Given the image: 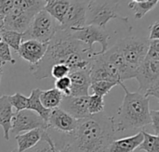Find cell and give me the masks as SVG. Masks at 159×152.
Masks as SVG:
<instances>
[{"instance_id":"6da1fadb","label":"cell","mask_w":159,"mask_h":152,"mask_svg":"<svg viewBox=\"0 0 159 152\" xmlns=\"http://www.w3.org/2000/svg\"><path fill=\"white\" fill-rule=\"evenodd\" d=\"M94 53L85 44L75 39L69 30L60 29L48 42L42 59L30 65L29 70L37 80H43L50 77V70L56 64H64L71 72L88 69Z\"/></svg>"},{"instance_id":"7a4b0ae2","label":"cell","mask_w":159,"mask_h":152,"mask_svg":"<svg viewBox=\"0 0 159 152\" xmlns=\"http://www.w3.org/2000/svg\"><path fill=\"white\" fill-rule=\"evenodd\" d=\"M114 117L104 112L78 120L75 132L67 136L69 152H106L115 140Z\"/></svg>"},{"instance_id":"3957f363","label":"cell","mask_w":159,"mask_h":152,"mask_svg":"<svg viewBox=\"0 0 159 152\" xmlns=\"http://www.w3.org/2000/svg\"><path fill=\"white\" fill-rule=\"evenodd\" d=\"M119 85L123 88L125 97L117 110L116 117H114L116 133L136 130L149 125L151 124L149 98H145L138 91L130 92L123 83Z\"/></svg>"},{"instance_id":"277c9868","label":"cell","mask_w":159,"mask_h":152,"mask_svg":"<svg viewBox=\"0 0 159 152\" xmlns=\"http://www.w3.org/2000/svg\"><path fill=\"white\" fill-rule=\"evenodd\" d=\"M138 92L159 99V40L150 41L146 57L136 71Z\"/></svg>"},{"instance_id":"5b68a950","label":"cell","mask_w":159,"mask_h":152,"mask_svg":"<svg viewBox=\"0 0 159 152\" xmlns=\"http://www.w3.org/2000/svg\"><path fill=\"white\" fill-rule=\"evenodd\" d=\"M118 0H89L88 1L86 25L106 28L108 22L119 19L129 25V19L118 15Z\"/></svg>"},{"instance_id":"8992f818","label":"cell","mask_w":159,"mask_h":152,"mask_svg":"<svg viewBox=\"0 0 159 152\" xmlns=\"http://www.w3.org/2000/svg\"><path fill=\"white\" fill-rule=\"evenodd\" d=\"M60 29V23L43 9L34 17L29 28L23 33L22 41L35 40L48 44Z\"/></svg>"},{"instance_id":"52a82bcc","label":"cell","mask_w":159,"mask_h":152,"mask_svg":"<svg viewBox=\"0 0 159 152\" xmlns=\"http://www.w3.org/2000/svg\"><path fill=\"white\" fill-rule=\"evenodd\" d=\"M72 36L85 44L94 56L104 53L109 48L110 33L106 28H101L94 25H86L79 29L69 30Z\"/></svg>"},{"instance_id":"ba28073f","label":"cell","mask_w":159,"mask_h":152,"mask_svg":"<svg viewBox=\"0 0 159 152\" xmlns=\"http://www.w3.org/2000/svg\"><path fill=\"white\" fill-rule=\"evenodd\" d=\"M116 45L126 63L132 70L137 71L146 57L150 40L144 37L129 36L119 40Z\"/></svg>"},{"instance_id":"9c48e42d","label":"cell","mask_w":159,"mask_h":152,"mask_svg":"<svg viewBox=\"0 0 159 152\" xmlns=\"http://www.w3.org/2000/svg\"><path fill=\"white\" fill-rule=\"evenodd\" d=\"M34 129H40L43 131L48 130V123L36 112L30 110H22L14 113L9 135L15 137L20 133H25Z\"/></svg>"},{"instance_id":"30bf717a","label":"cell","mask_w":159,"mask_h":152,"mask_svg":"<svg viewBox=\"0 0 159 152\" xmlns=\"http://www.w3.org/2000/svg\"><path fill=\"white\" fill-rule=\"evenodd\" d=\"M89 69L91 83L99 81L112 82L117 85L123 83L118 70L113 64L103 59L100 55H96L92 58Z\"/></svg>"},{"instance_id":"8fae6325","label":"cell","mask_w":159,"mask_h":152,"mask_svg":"<svg viewBox=\"0 0 159 152\" xmlns=\"http://www.w3.org/2000/svg\"><path fill=\"white\" fill-rule=\"evenodd\" d=\"M88 1L70 0L69 8L60 26L61 30H74L86 26Z\"/></svg>"},{"instance_id":"7c38bea8","label":"cell","mask_w":159,"mask_h":152,"mask_svg":"<svg viewBox=\"0 0 159 152\" xmlns=\"http://www.w3.org/2000/svg\"><path fill=\"white\" fill-rule=\"evenodd\" d=\"M77 123L78 120L75 119L59 107L51 110L48 119V129L64 136L73 134L77 126Z\"/></svg>"},{"instance_id":"4fadbf2b","label":"cell","mask_w":159,"mask_h":152,"mask_svg":"<svg viewBox=\"0 0 159 152\" xmlns=\"http://www.w3.org/2000/svg\"><path fill=\"white\" fill-rule=\"evenodd\" d=\"M89 97H73V96H63L62 100L59 106L60 109L70 114L76 120H82L90 116L88 104Z\"/></svg>"},{"instance_id":"5bb4252c","label":"cell","mask_w":159,"mask_h":152,"mask_svg":"<svg viewBox=\"0 0 159 152\" xmlns=\"http://www.w3.org/2000/svg\"><path fill=\"white\" fill-rule=\"evenodd\" d=\"M34 16L35 15L13 7V9L3 19L4 29L23 33L29 28Z\"/></svg>"},{"instance_id":"9a60e30c","label":"cell","mask_w":159,"mask_h":152,"mask_svg":"<svg viewBox=\"0 0 159 152\" xmlns=\"http://www.w3.org/2000/svg\"><path fill=\"white\" fill-rule=\"evenodd\" d=\"M47 48L48 44L35 40H26L21 42L17 53L21 59L29 62L30 65H34L42 59Z\"/></svg>"},{"instance_id":"2e32d148","label":"cell","mask_w":159,"mask_h":152,"mask_svg":"<svg viewBox=\"0 0 159 152\" xmlns=\"http://www.w3.org/2000/svg\"><path fill=\"white\" fill-rule=\"evenodd\" d=\"M71 82L70 96L73 97H87L91 85L89 69H83L71 72L69 73Z\"/></svg>"},{"instance_id":"e0dca14e","label":"cell","mask_w":159,"mask_h":152,"mask_svg":"<svg viewBox=\"0 0 159 152\" xmlns=\"http://www.w3.org/2000/svg\"><path fill=\"white\" fill-rule=\"evenodd\" d=\"M102 58L105 59L106 61L110 62L113 64L120 72L121 75V80L122 82L129 80V79H133L135 78L136 75V71L132 70L124 60L118 47L116 45L112 46L111 48H108L104 53L101 54Z\"/></svg>"},{"instance_id":"ac0fdd59","label":"cell","mask_w":159,"mask_h":152,"mask_svg":"<svg viewBox=\"0 0 159 152\" xmlns=\"http://www.w3.org/2000/svg\"><path fill=\"white\" fill-rule=\"evenodd\" d=\"M143 139V137L141 131L134 136L113 140L106 152H134L142 143Z\"/></svg>"},{"instance_id":"d6986e66","label":"cell","mask_w":159,"mask_h":152,"mask_svg":"<svg viewBox=\"0 0 159 152\" xmlns=\"http://www.w3.org/2000/svg\"><path fill=\"white\" fill-rule=\"evenodd\" d=\"M14 112L12 111V106L7 100V96L4 95L0 97V126L3 128L4 138L6 140H9V132Z\"/></svg>"},{"instance_id":"ffe728a7","label":"cell","mask_w":159,"mask_h":152,"mask_svg":"<svg viewBox=\"0 0 159 152\" xmlns=\"http://www.w3.org/2000/svg\"><path fill=\"white\" fill-rule=\"evenodd\" d=\"M42 133L43 130L34 129L25 132L24 134H20L15 136V139L17 141V146H18L16 150L18 152H22L34 147L40 141L42 137Z\"/></svg>"},{"instance_id":"44dd1931","label":"cell","mask_w":159,"mask_h":152,"mask_svg":"<svg viewBox=\"0 0 159 152\" xmlns=\"http://www.w3.org/2000/svg\"><path fill=\"white\" fill-rule=\"evenodd\" d=\"M70 6V0H47L44 10L47 11L60 24Z\"/></svg>"},{"instance_id":"7402d4cb","label":"cell","mask_w":159,"mask_h":152,"mask_svg":"<svg viewBox=\"0 0 159 152\" xmlns=\"http://www.w3.org/2000/svg\"><path fill=\"white\" fill-rule=\"evenodd\" d=\"M40 93H41V90L39 88H35V89H33L31 91V94L28 97L27 110H30V111H33L36 112L42 119H44L48 123V119L49 117L51 110H48V109L45 108L41 104L40 99H39Z\"/></svg>"},{"instance_id":"603a6c76","label":"cell","mask_w":159,"mask_h":152,"mask_svg":"<svg viewBox=\"0 0 159 152\" xmlns=\"http://www.w3.org/2000/svg\"><path fill=\"white\" fill-rule=\"evenodd\" d=\"M63 98V94L61 92H60L58 89L51 88L48 90H41L40 96H39V99L41 104L48 109V110H53L55 108H58Z\"/></svg>"},{"instance_id":"cb8c5ba5","label":"cell","mask_w":159,"mask_h":152,"mask_svg":"<svg viewBox=\"0 0 159 152\" xmlns=\"http://www.w3.org/2000/svg\"><path fill=\"white\" fill-rule=\"evenodd\" d=\"M13 7L33 15H36L44 9L46 1L44 0H12Z\"/></svg>"},{"instance_id":"d4e9b609","label":"cell","mask_w":159,"mask_h":152,"mask_svg":"<svg viewBox=\"0 0 159 152\" xmlns=\"http://www.w3.org/2000/svg\"><path fill=\"white\" fill-rule=\"evenodd\" d=\"M158 0H146L142 3H134L129 2V7L134 12V17L137 20L143 19L150 10L156 7Z\"/></svg>"},{"instance_id":"484cf974","label":"cell","mask_w":159,"mask_h":152,"mask_svg":"<svg viewBox=\"0 0 159 152\" xmlns=\"http://www.w3.org/2000/svg\"><path fill=\"white\" fill-rule=\"evenodd\" d=\"M56 147L49 136V134L48 133V131H43L42 133V137L40 139V141L32 149H29L25 151L22 152H56ZM11 152H18L16 150Z\"/></svg>"},{"instance_id":"4316f807","label":"cell","mask_w":159,"mask_h":152,"mask_svg":"<svg viewBox=\"0 0 159 152\" xmlns=\"http://www.w3.org/2000/svg\"><path fill=\"white\" fill-rule=\"evenodd\" d=\"M142 134L143 139L137 150L145 152H159V136L151 135L143 130H142Z\"/></svg>"},{"instance_id":"83f0119b","label":"cell","mask_w":159,"mask_h":152,"mask_svg":"<svg viewBox=\"0 0 159 152\" xmlns=\"http://www.w3.org/2000/svg\"><path fill=\"white\" fill-rule=\"evenodd\" d=\"M22 37H23V33L4 29L1 35V41L6 43L15 52H18L19 47L22 42Z\"/></svg>"},{"instance_id":"f1b7e54d","label":"cell","mask_w":159,"mask_h":152,"mask_svg":"<svg viewBox=\"0 0 159 152\" xmlns=\"http://www.w3.org/2000/svg\"><path fill=\"white\" fill-rule=\"evenodd\" d=\"M116 85H117V84H116V83L106 82V81H99V82L91 83L90 88L94 92V95L103 98L104 96L109 94V92L112 90V88L115 87Z\"/></svg>"},{"instance_id":"f546056e","label":"cell","mask_w":159,"mask_h":152,"mask_svg":"<svg viewBox=\"0 0 159 152\" xmlns=\"http://www.w3.org/2000/svg\"><path fill=\"white\" fill-rule=\"evenodd\" d=\"M88 110L90 115H96L103 112L104 111V101L103 98L99 97L97 95H92L89 97V104Z\"/></svg>"},{"instance_id":"4dcf8cb0","label":"cell","mask_w":159,"mask_h":152,"mask_svg":"<svg viewBox=\"0 0 159 152\" xmlns=\"http://www.w3.org/2000/svg\"><path fill=\"white\" fill-rule=\"evenodd\" d=\"M7 100H8L9 104L12 106V108L16 109V112L20 111L22 110H27L28 98L20 92H17L11 96H7Z\"/></svg>"},{"instance_id":"1f68e13d","label":"cell","mask_w":159,"mask_h":152,"mask_svg":"<svg viewBox=\"0 0 159 152\" xmlns=\"http://www.w3.org/2000/svg\"><path fill=\"white\" fill-rule=\"evenodd\" d=\"M70 72H71V71L66 65L56 64V65L52 66V68L50 70V77L57 80V79L68 76Z\"/></svg>"},{"instance_id":"d6a6232c","label":"cell","mask_w":159,"mask_h":152,"mask_svg":"<svg viewBox=\"0 0 159 152\" xmlns=\"http://www.w3.org/2000/svg\"><path fill=\"white\" fill-rule=\"evenodd\" d=\"M54 85H55V88L58 89L60 92H61L63 94V96H70L71 82H70L69 76L57 79L54 82Z\"/></svg>"},{"instance_id":"836d02e7","label":"cell","mask_w":159,"mask_h":152,"mask_svg":"<svg viewBox=\"0 0 159 152\" xmlns=\"http://www.w3.org/2000/svg\"><path fill=\"white\" fill-rule=\"evenodd\" d=\"M0 60L4 63L9 62L11 64H15L16 60L12 58L10 47L4 43L3 41H0Z\"/></svg>"},{"instance_id":"e575fe53","label":"cell","mask_w":159,"mask_h":152,"mask_svg":"<svg viewBox=\"0 0 159 152\" xmlns=\"http://www.w3.org/2000/svg\"><path fill=\"white\" fill-rule=\"evenodd\" d=\"M13 9L12 0H0V17L4 19Z\"/></svg>"},{"instance_id":"d590c367","label":"cell","mask_w":159,"mask_h":152,"mask_svg":"<svg viewBox=\"0 0 159 152\" xmlns=\"http://www.w3.org/2000/svg\"><path fill=\"white\" fill-rule=\"evenodd\" d=\"M150 120L151 125L154 128L156 135L159 136V111L158 110H152L150 111Z\"/></svg>"},{"instance_id":"8d00e7d4","label":"cell","mask_w":159,"mask_h":152,"mask_svg":"<svg viewBox=\"0 0 159 152\" xmlns=\"http://www.w3.org/2000/svg\"><path fill=\"white\" fill-rule=\"evenodd\" d=\"M150 33H149V37L148 39L150 41L153 40H159V22L157 20L155 21L150 27Z\"/></svg>"},{"instance_id":"74e56055","label":"cell","mask_w":159,"mask_h":152,"mask_svg":"<svg viewBox=\"0 0 159 152\" xmlns=\"http://www.w3.org/2000/svg\"><path fill=\"white\" fill-rule=\"evenodd\" d=\"M56 152H69V150H68V146L67 145H64L59 149H57V151Z\"/></svg>"},{"instance_id":"f35d334b","label":"cell","mask_w":159,"mask_h":152,"mask_svg":"<svg viewBox=\"0 0 159 152\" xmlns=\"http://www.w3.org/2000/svg\"><path fill=\"white\" fill-rule=\"evenodd\" d=\"M4 30V24H3V19L0 17V41H1V35H2V32Z\"/></svg>"},{"instance_id":"ab89813d","label":"cell","mask_w":159,"mask_h":152,"mask_svg":"<svg viewBox=\"0 0 159 152\" xmlns=\"http://www.w3.org/2000/svg\"><path fill=\"white\" fill-rule=\"evenodd\" d=\"M6 63H4L3 61L0 60V84H1V79H2V75H3V70H2V67L5 65Z\"/></svg>"},{"instance_id":"60d3db41","label":"cell","mask_w":159,"mask_h":152,"mask_svg":"<svg viewBox=\"0 0 159 152\" xmlns=\"http://www.w3.org/2000/svg\"><path fill=\"white\" fill-rule=\"evenodd\" d=\"M146 0H132L131 2H134V3H142V2H144Z\"/></svg>"},{"instance_id":"b9f144b4","label":"cell","mask_w":159,"mask_h":152,"mask_svg":"<svg viewBox=\"0 0 159 152\" xmlns=\"http://www.w3.org/2000/svg\"><path fill=\"white\" fill-rule=\"evenodd\" d=\"M44 1H47V0H44Z\"/></svg>"}]
</instances>
